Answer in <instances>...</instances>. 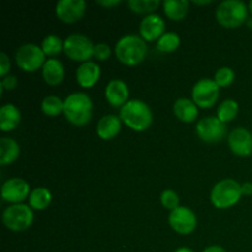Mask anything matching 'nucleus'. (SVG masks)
Here are the masks:
<instances>
[{
	"label": "nucleus",
	"instance_id": "412c9836",
	"mask_svg": "<svg viewBox=\"0 0 252 252\" xmlns=\"http://www.w3.org/2000/svg\"><path fill=\"white\" fill-rule=\"evenodd\" d=\"M21 122V112L12 103H6L0 108V130L4 133L16 129Z\"/></svg>",
	"mask_w": 252,
	"mask_h": 252
},
{
	"label": "nucleus",
	"instance_id": "a211bd4d",
	"mask_svg": "<svg viewBox=\"0 0 252 252\" xmlns=\"http://www.w3.org/2000/svg\"><path fill=\"white\" fill-rule=\"evenodd\" d=\"M122 128V121L116 115H105L100 118L96 133L102 140H111L118 135Z\"/></svg>",
	"mask_w": 252,
	"mask_h": 252
},
{
	"label": "nucleus",
	"instance_id": "2eb2a0df",
	"mask_svg": "<svg viewBox=\"0 0 252 252\" xmlns=\"http://www.w3.org/2000/svg\"><path fill=\"white\" fill-rule=\"evenodd\" d=\"M165 33V21L160 15L152 14L140 21L139 36L145 42L158 41Z\"/></svg>",
	"mask_w": 252,
	"mask_h": 252
},
{
	"label": "nucleus",
	"instance_id": "7c9ffc66",
	"mask_svg": "<svg viewBox=\"0 0 252 252\" xmlns=\"http://www.w3.org/2000/svg\"><path fill=\"white\" fill-rule=\"evenodd\" d=\"M160 202L164 208L170 209V211H174L177 207H180V197L174 189L162 191V193L160 194Z\"/></svg>",
	"mask_w": 252,
	"mask_h": 252
},
{
	"label": "nucleus",
	"instance_id": "4be33fe9",
	"mask_svg": "<svg viewBox=\"0 0 252 252\" xmlns=\"http://www.w3.org/2000/svg\"><path fill=\"white\" fill-rule=\"evenodd\" d=\"M20 155V145L12 138L2 137L0 139V165L6 166L17 160Z\"/></svg>",
	"mask_w": 252,
	"mask_h": 252
},
{
	"label": "nucleus",
	"instance_id": "9b49d317",
	"mask_svg": "<svg viewBox=\"0 0 252 252\" xmlns=\"http://www.w3.org/2000/svg\"><path fill=\"white\" fill-rule=\"evenodd\" d=\"M225 125L217 116L204 117L197 122L196 133L201 140L206 143H219L225 137Z\"/></svg>",
	"mask_w": 252,
	"mask_h": 252
},
{
	"label": "nucleus",
	"instance_id": "393cba45",
	"mask_svg": "<svg viewBox=\"0 0 252 252\" xmlns=\"http://www.w3.org/2000/svg\"><path fill=\"white\" fill-rule=\"evenodd\" d=\"M239 113V103L233 98H226L219 105L217 110V118L224 125L231 122L236 118Z\"/></svg>",
	"mask_w": 252,
	"mask_h": 252
},
{
	"label": "nucleus",
	"instance_id": "c9c22d12",
	"mask_svg": "<svg viewBox=\"0 0 252 252\" xmlns=\"http://www.w3.org/2000/svg\"><path fill=\"white\" fill-rule=\"evenodd\" d=\"M241 192H243V196H252V182L241 184Z\"/></svg>",
	"mask_w": 252,
	"mask_h": 252
},
{
	"label": "nucleus",
	"instance_id": "0eeeda50",
	"mask_svg": "<svg viewBox=\"0 0 252 252\" xmlns=\"http://www.w3.org/2000/svg\"><path fill=\"white\" fill-rule=\"evenodd\" d=\"M94 48H95V44L89 37L84 34L74 33L64 39L63 52L69 59L74 62L85 63L90 61L94 57Z\"/></svg>",
	"mask_w": 252,
	"mask_h": 252
},
{
	"label": "nucleus",
	"instance_id": "cd10ccee",
	"mask_svg": "<svg viewBox=\"0 0 252 252\" xmlns=\"http://www.w3.org/2000/svg\"><path fill=\"white\" fill-rule=\"evenodd\" d=\"M181 44V38L175 32H165L157 42V48L162 53H172L179 49Z\"/></svg>",
	"mask_w": 252,
	"mask_h": 252
},
{
	"label": "nucleus",
	"instance_id": "ddd939ff",
	"mask_svg": "<svg viewBox=\"0 0 252 252\" xmlns=\"http://www.w3.org/2000/svg\"><path fill=\"white\" fill-rule=\"evenodd\" d=\"M86 11L84 0H61L56 5V16L64 24H75L80 21Z\"/></svg>",
	"mask_w": 252,
	"mask_h": 252
},
{
	"label": "nucleus",
	"instance_id": "bb28decb",
	"mask_svg": "<svg viewBox=\"0 0 252 252\" xmlns=\"http://www.w3.org/2000/svg\"><path fill=\"white\" fill-rule=\"evenodd\" d=\"M41 48L44 52V54H46V57L54 58L61 52H63L64 41H62L61 37H58L57 34H48L42 41Z\"/></svg>",
	"mask_w": 252,
	"mask_h": 252
},
{
	"label": "nucleus",
	"instance_id": "f8f14e48",
	"mask_svg": "<svg viewBox=\"0 0 252 252\" xmlns=\"http://www.w3.org/2000/svg\"><path fill=\"white\" fill-rule=\"evenodd\" d=\"M30 193L31 191H30L29 182L20 177L6 180L1 186V198L7 203H22L25 199L29 198Z\"/></svg>",
	"mask_w": 252,
	"mask_h": 252
},
{
	"label": "nucleus",
	"instance_id": "a19ab883",
	"mask_svg": "<svg viewBox=\"0 0 252 252\" xmlns=\"http://www.w3.org/2000/svg\"><path fill=\"white\" fill-rule=\"evenodd\" d=\"M248 7H249V12H250V14L252 15V0H251V1H250V2H249Z\"/></svg>",
	"mask_w": 252,
	"mask_h": 252
},
{
	"label": "nucleus",
	"instance_id": "dca6fc26",
	"mask_svg": "<svg viewBox=\"0 0 252 252\" xmlns=\"http://www.w3.org/2000/svg\"><path fill=\"white\" fill-rule=\"evenodd\" d=\"M106 101L110 103L112 107L122 108L129 98V88L126 84V81L121 79H113L107 84L105 89Z\"/></svg>",
	"mask_w": 252,
	"mask_h": 252
},
{
	"label": "nucleus",
	"instance_id": "c756f323",
	"mask_svg": "<svg viewBox=\"0 0 252 252\" xmlns=\"http://www.w3.org/2000/svg\"><path fill=\"white\" fill-rule=\"evenodd\" d=\"M235 80V73L229 66H221L214 74V81L218 84L219 88H228Z\"/></svg>",
	"mask_w": 252,
	"mask_h": 252
},
{
	"label": "nucleus",
	"instance_id": "2f4dec72",
	"mask_svg": "<svg viewBox=\"0 0 252 252\" xmlns=\"http://www.w3.org/2000/svg\"><path fill=\"white\" fill-rule=\"evenodd\" d=\"M112 54V49L108 44L106 43H97L95 44V48H94V57H95L97 61L105 62Z\"/></svg>",
	"mask_w": 252,
	"mask_h": 252
},
{
	"label": "nucleus",
	"instance_id": "f3484780",
	"mask_svg": "<svg viewBox=\"0 0 252 252\" xmlns=\"http://www.w3.org/2000/svg\"><path fill=\"white\" fill-rule=\"evenodd\" d=\"M76 81L84 89H90L98 83L101 76V68L96 62L89 61L81 63L76 69Z\"/></svg>",
	"mask_w": 252,
	"mask_h": 252
},
{
	"label": "nucleus",
	"instance_id": "72a5a7b5",
	"mask_svg": "<svg viewBox=\"0 0 252 252\" xmlns=\"http://www.w3.org/2000/svg\"><path fill=\"white\" fill-rule=\"evenodd\" d=\"M10 68H11V63H10L9 57L6 53L1 52L0 53V76H1V79L9 75Z\"/></svg>",
	"mask_w": 252,
	"mask_h": 252
},
{
	"label": "nucleus",
	"instance_id": "e433bc0d",
	"mask_svg": "<svg viewBox=\"0 0 252 252\" xmlns=\"http://www.w3.org/2000/svg\"><path fill=\"white\" fill-rule=\"evenodd\" d=\"M202 252H226L225 249L223 246H219V245H211L208 248L204 249Z\"/></svg>",
	"mask_w": 252,
	"mask_h": 252
},
{
	"label": "nucleus",
	"instance_id": "423d86ee",
	"mask_svg": "<svg viewBox=\"0 0 252 252\" xmlns=\"http://www.w3.org/2000/svg\"><path fill=\"white\" fill-rule=\"evenodd\" d=\"M33 209L24 203L11 204L2 212V223L11 231H25L33 224Z\"/></svg>",
	"mask_w": 252,
	"mask_h": 252
},
{
	"label": "nucleus",
	"instance_id": "473e14b6",
	"mask_svg": "<svg viewBox=\"0 0 252 252\" xmlns=\"http://www.w3.org/2000/svg\"><path fill=\"white\" fill-rule=\"evenodd\" d=\"M17 78L15 75H7L5 76V78L1 79V81H0V93H1V95L4 94L5 90H14L15 88L17 86Z\"/></svg>",
	"mask_w": 252,
	"mask_h": 252
},
{
	"label": "nucleus",
	"instance_id": "6e6552de",
	"mask_svg": "<svg viewBox=\"0 0 252 252\" xmlns=\"http://www.w3.org/2000/svg\"><path fill=\"white\" fill-rule=\"evenodd\" d=\"M46 54L39 46L34 43H26L20 47L15 54L16 65L26 73H34L43 68L46 63Z\"/></svg>",
	"mask_w": 252,
	"mask_h": 252
},
{
	"label": "nucleus",
	"instance_id": "aec40b11",
	"mask_svg": "<svg viewBox=\"0 0 252 252\" xmlns=\"http://www.w3.org/2000/svg\"><path fill=\"white\" fill-rule=\"evenodd\" d=\"M174 115L177 120L185 123H193L198 117V106L192 100L186 97L177 98L174 103Z\"/></svg>",
	"mask_w": 252,
	"mask_h": 252
},
{
	"label": "nucleus",
	"instance_id": "a878e982",
	"mask_svg": "<svg viewBox=\"0 0 252 252\" xmlns=\"http://www.w3.org/2000/svg\"><path fill=\"white\" fill-rule=\"evenodd\" d=\"M41 110L48 117H57L64 110V101L56 95H49L42 100Z\"/></svg>",
	"mask_w": 252,
	"mask_h": 252
},
{
	"label": "nucleus",
	"instance_id": "f257e3e1",
	"mask_svg": "<svg viewBox=\"0 0 252 252\" xmlns=\"http://www.w3.org/2000/svg\"><path fill=\"white\" fill-rule=\"evenodd\" d=\"M94 103L85 93H73L64 100L63 115L69 123L76 127H84L93 118Z\"/></svg>",
	"mask_w": 252,
	"mask_h": 252
},
{
	"label": "nucleus",
	"instance_id": "5701e85b",
	"mask_svg": "<svg viewBox=\"0 0 252 252\" xmlns=\"http://www.w3.org/2000/svg\"><path fill=\"white\" fill-rule=\"evenodd\" d=\"M162 9L167 19L172 21H181L187 16L189 10V1L187 0H165Z\"/></svg>",
	"mask_w": 252,
	"mask_h": 252
},
{
	"label": "nucleus",
	"instance_id": "20e7f679",
	"mask_svg": "<svg viewBox=\"0 0 252 252\" xmlns=\"http://www.w3.org/2000/svg\"><path fill=\"white\" fill-rule=\"evenodd\" d=\"M216 19L225 29H236L248 21L249 7L241 0H225L217 7Z\"/></svg>",
	"mask_w": 252,
	"mask_h": 252
},
{
	"label": "nucleus",
	"instance_id": "9d476101",
	"mask_svg": "<svg viewBox=\"0 0 252 252\" xmlns=\"http://www.w3.org/2000/svg\"><path fill=\"white\" fill-rule=\"evenodd\" d=\"M169 224L175 233L180 235H189L197 228V216L189 207H177L170 212Z\"/></svg>",
	"mask_w": 252,
	"mask_h": 252
},
{
	"label": "nucleus",
	"instance_id": "1a4fd4ad",
	"mask_svg": "<svg viewBox=\"0 0 252 252\" xmlns=\"http://www.w3.org/2000/svg\"><path fill=\"white\" fill-rule=\"evenodd\" d=\"M219 86L214 79L203 78L197 81L192 88V101L198 108H211L217 103L219 98Z\"/></svg>",
	"mask_w": 252,
	"mask_h": 252
},
{
	"label": "nucleus",
	"instance_id": "f704fd0d",
	"mask_svg": "<svg viewBox=\"0 0 252 252\" xmlns=\"http://www.w3.org/2000/svg\"><path fill=\"white\" fill-rule=\"evenodd\" d=\"M121 2H122L121 0H97V1H96V4L100 5V6L108 7V9H110V7L117 6V5H120Z\"/></svg>",
	"mask_w": 252,
	"mask_h": 252
},
{
	"label": "nucleus",
	"instance_id": "b1692460",
	"mask_svg": "<svg viewBox=\"0 0 252 252\" xmlns=\"http://www.w3.org/2000/svg\"><path fill=\"white\" fill-rule=\"evenodd\" d=\"M52 203V192L47 187H36L29 197V206L33 211H44Z\"/></svg>",
	"mask_w": 252,
	"mask_h": 252
},
{
	"label": "nucleus",
	"instance_id": "58836bf2",
	"mask_svg": "<svg viewBox=\"0 0 252 252\" xmlns=\"http://www.w3.org/2000/svg\"><path fill=\"white\" fill-rule=\"evenodd\" d=\"M174 252H194V251L192 250V249L187 248V246H182V248L176 249V250H175Z\"/></svg>",
	"mask_w": 252,
	"mask_h": 252
},
{
	"label": "nucleus",
	"instance_id": "4c0bfd02",
	"mask_svg": "<svg viewBox=\"0 0 252 252\" xmlns=\"http://www.w3.org/2000/svg\"><path fill=\"white\" fill-rule=\"evenodd\" d=\"M193 2L194 5H209V4H212V0H204V1H198V0H193Z\"/></svg>",
	"mask_w": 252,
	"mask_h": 252
},
{
	"label": "nucleus",
	"instance_id": "f03ea898",
	"mask_svg": "<svg viewBox=\"0 0 252 252\" xmlns=\"http://www.w3.org/2000/svg\"><path fill=\"white\" fill-rule=\"evenodd\" d=\"M120 118L134 132H145L153 125L152 108L142 100H129L120 108Z\"/></svg>",
	"mask_w": 252,
	"mask_h": 252
},
{
	"label": "nucleus",
	"instance_id": "6ab92c4d",
	"mask_svg": "<svg viewBox=\"0 0 252 252\" xmlns=\"http://www.w3.org/2000/svg\"><path fill=\"white\" fill-rule=\"evenodd\" d=\"M64 76H65V70L63 63L57 58L47 59L42 68V78L44 83L49 86H57L63 83Z\"/></svg>",
	"mask_w": 252,
	"mask_h": 252
},
{
	"label": "nucleus",
	"instance_id": "ea45409f",
	"mask_svg": "<svg viewBox=\"0 0 252 252\" xmlns=\"http://www.w3.org/2000/svg\"><path fill=\"white\" fill-rule=\"evenodd\" d=\"M246 25H248V26L252 30V19H248V21H246Z\"/></svg>",
	"mask_w": 252,
	"mask_h": 252
},
{
	"label": "nucleus",
	"instance_id": "4468645a",
	"mask_svg": "<svg viewBox=\"0 0 252 252\" xmlns=\"http://www.w3.org/2000/svg\"><path fill=\"white\" fill-rule=\"evenodd\" d=\"M228 144L231 152L238 157H250L252 154V133L246 128H235L229 133Z\"/></svg>",
	"mask_w": 252,
	"mask_h": 252
},
{
	"label": "nucleus",
	"instance_id": "39448f33",
	"mask_svg": "<svg viewBox=\"0 0 252 252\" xmlns=\"http://www.w3.org/2000/svg\"><path fill=\"white\" fill-rule=\"evenodd\" d=\"M241 197V184L233 179H225L217 182L211 191L212 204L218 209L231 208L239 203Z\"/></svg>",
	"mask_w": 252,
	"mask_h": 252
},
{
	"label": "nucleus",
	"instance_id": "c85d7f7f",
	"mask_svg": "<svg viewBox=\"0 0 252 252\" xmlns=\"http://www.w3.org/2000/svg\"><path fill=\"white\" fill-rule=\"evenodd\" d=\"M160 6L159 0H129L128 7L132 10L134 14L139 15H152L155 14V10Z\"/></svg>",
	"mask_w": 252,
	"mask_h": 252
},
{
	"label": "nucleus",
	"instance_id": "7ed1b4c3",
	"mask_svg": "<svg viewBox=\"0 0 252 252\" xmlns=\"http://www.w3.org/2000/svg\"><path fill=\"white\" fill-rule=\"evenodd\" d=\"M115 54L118 61L125 65L135 66L142 63L147 57V42L137 34H126L116 43Z\"/></svg>",
	"mask_w": 252,
	"mask_h": 252
}]
</instances>
